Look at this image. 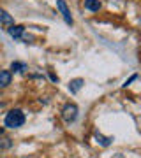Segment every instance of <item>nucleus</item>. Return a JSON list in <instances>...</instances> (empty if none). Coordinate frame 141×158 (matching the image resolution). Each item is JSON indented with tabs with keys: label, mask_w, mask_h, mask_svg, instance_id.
Masks as SVG:
<instances>
[{
	"label": "nucleus",
	"mask_w": 141,
	"mask_h": 158,
	"mask_svg": "<svg viewBox=\"0 0 141 158\" xmlns=\"http://www.w3.org/2000/svg\"><path fill=\"white\" fill-rule=\"evenodd\" d=\"M11 69L14 70V72H23V70H27V65L21 63V62H12Z\"/></svg>",
	"instance_id": "9d476101"
},
{
	"label": "nucleus",
	"mask_w": 141,
	"mask_h": 158,
	"mask_svg": "<svg viewBox=\"0 0 141 158\" xmlns=\"http://www.w3.org/2000/svg\"><path fill=\"white\" fill-rule=\"evenodd\" d=\"M113 158H124V155H115Z\"/></svg>",
	"instance_id": "ddd939ff"
},
{
	"label": "nucleus",
	"mask_w": 141,
	"mask_h": 158,
	"mask_svg": "<svg viewBox=\"0 0 141 158\" xmlns=\"http://www.w3.org/2000/svg\"><path fill=\"white\" fill-rule=\"evenodd\" d=\"M95 142H97V144H101V146H104V148H108L113 142V137H104L102 134L95 132Z\"/></svg>",
	"instance_id": "6e6552de"
},
{
	"label": "nucleus",
	"mask_w": 141,
	"mask_h": 158,
	"mask_svg": "<svg viewBox=\"0 0 141 158\" xmlns=\"http://www.w3.org/2000/svg\"><path fill=\"white\" fill-rule=\"evenodd\" d=\"M85 9L92 12H97L101 9V2L99 0H85Z\"/></svg>",
	"instance_id": "0eeeda50"
},
{
	"label": "nucleus",
	"mask_w": 141,
	"mask_h": 158,
	"mask_svg": "<svg viewBox=\"0 0 141 158\" xmlns=\"http://www.w3.org/2000/svg\"><path fill=\"white\" fill-rule=\"evenodd\" d=\"M50 77H51V81H55V83H58V77H56L55 74H50Z\"/></svg>",
	"instance_id": "f8f14e48"
},
{
	"label": "nucleus",
	"mask_w": 141,
	"mask_h": 158,
	"mask_svg": "<svg viewBox=\"0 0 141 158\" xmlns=\"http://www.w3.org/2000/svg\"><path fill=\"white\" fill-rule=\"evenodd\" d=\"M56 7H58V11L62 12L64 16V21L67 23V25H73V16H71V11H69L67 4H65V0H56Z\"/></svg>",
	"instance_id": "7ed1b4c3"
},
{
	"label": "nucleus",
	"mask_w": 141,
	"mask_h": 158,
	"mask_svg": "<svg viewBox=\"0 0 141 158\" xmlns=\"http://www.w3.org/2000/svg\"><path fill=\"white\" fill-rule=\"evenodd\" d=\"M60 114H62V119L65 123H73L78 118V106L76 104H65L62 107V113Z\"/></svg>",
	"instance_id": "f03ea898"
},
{
	"label": "nucleus",
	"mask_w": 141,
	"mask_h": 158,
	"mask_svg": "<svg viewBox=\"0 0 141 158\" xmlns=\"http://www.w3.org/2000/svg\"><path fill=\"white\" fill-rule=\"evenodd\" d=\"M7 34L11 35L12 39H20V37H23V34H25V27L23 25H9V28H7Z\"/></svg>",
	"instance_id": "20e7f679"
},
{
	"label": "nucleus",
	"mask_w": 141,
	"mask_h": 158,
	"mask_svg": "<svg viewBox=\"0 0 141 158\" xmlns=\"http://www.w3.org/2000/svg\"><path fill=\"white\" fill-rule=\"evenodd\" d=\"M136 79H138V74H134V76H130V77L127 79V81H125V85H124V86H125V88H127V86H129L130 83H132V81H136Z\"/></svg>",
	"instance_id": "9b49d317"
},
{
	"label": "nucleus",
	"mask_w": 141,
	"mask_h": 158,
	"mask_svg": "<svg viewBox=\"0 0 141 158\" xmlns=\"http://www.w3.org/2000/svg\"><path fill=\"white\" fill-rule=\"evenodd\" d=\"M4 123H6L7 128H20V127H23V123H25V114H23V111H20V109H12V111L7 113Z\"/></svg>",
	"instance_id": "f257e3e1"
},
{
	"label": "nucleus",
	"mask_w": 141,
	"mask_h": 158,
	"mask_svg": "<svg viewBox=\"0 0 141 158\" xmlns=\"http://www.w3.org/2000/svg\"><path fill=\"white\" fill-rule=\"evenodd\" d=\"M12 74L9 70H0V88H6V86L11 85Z\"/></svg>",
	"instance_id": "423d86ee"
},
{
	"label": "nucleus",
	"mask_w": 141,
	"mask_h": 158,
	"mask_svg": "<svg viewBox=\"0 0 141 158\" xmlns=\"http://www.w3.org/2000/svg\"><path fill=\"white\" fill-rule=\"evenodd\" d=\"M83 85H85L83 79H79V77H78V79H73V81L69 83V91H71L73 95H76V93H78L81 88H83Z\"/></svg>",
	"instance_id": "39448f33"
},
{
	"label": "nucleus",
	"mask_w": 141,
	"mask_h": 158,
	"mask_svg": "<svg viewBox=\"0 0 141 158\" xmlns=\"http://www.w3.org/2000/svg\"><path fill=\"white\" fill-rule=\"evenodd\" d=\"M0 23H4V25H12L14 23V19H12V16L9 14L7 11H4V9H0Z\"/></svg>",
	"instance_id": "1a4fd4ad"
}]
</instances>
